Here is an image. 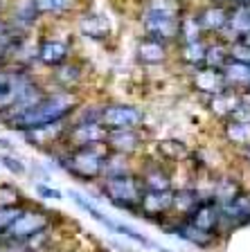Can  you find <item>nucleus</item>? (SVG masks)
Masks as SVG:
<instances>
[{
  "mask_svg": "<svg viewBox=\"0 0 250 252\" xmlns=\"http://www.w3.org/2000/svg\"><path fill=\"white\" fill-rule=\"evenodd\" d=\"M77 110L79 99L74 93H70V90H50V93H43L34 104L2 115L0 124L16 133L38 131V128H47V126L68 122Z\"/></svg>",
  "mask_w": 250,
  "mask_h": 252,
  "instance_id": "obj_1",
  "label": "nucleus"
},
{
  "mask_svg": "<svg viewBox=\"0 0 250 252\" xmlns=\"http://www.w3.org/2000/svg\"><path fill=\"white\" fill-rule=\"evenodd\" d=\"M45 90L25 65L9 63L0 68V117L34 104Z\"/></svg>",
  "mask_w": 250,
  "mask_h": 252,
  "instance_id": "obj_2",
  "label": "nucleus"
},
{
  "mask_svg": "<svg viewBox=\"0 0 250 252\" xmlns=\"http://www.w3.org/2000/svg\"><path fill=\"white\" fill-rule=\"evenodd\" d=\"M108 147L104 142L97 144H86V147L61 149L54 153L57 164L66 173H70L79 183H95L104 176V164L108 158Z\"/></svg>",
  "mask_w": 250,
  "mask_h": 252,
  "instance_id": "obj_3",
  "label": "nucleus"
},
{
  "mask_svg": "<svg viewBox=\"0 0 250 252\" xmlns=\"http://www.w3.org/2000/svg\"><path fill=\"white\" fill-rule=\"evenodd\" d=\"M102 194L108 198L110 205L124 212H140V200L144 194V183L136 173H122V176H104Z\"/></svg>",
  "mask_w": 250,
  "mask_h": 252,
  "instance_id": "obj_4",
  "label": "nucleus"
},
{
  "mask_svg": "<svg viewBox=\"0 0 250 252\" xmlns=\"http://www.w3.org/2000/svg\"><path fill=\"white\" fill-rule=\"evenodd\" d=\"M52 225V214L45 210H38V207H27L23 205L21 214L14 219L9 227H7L2 234H0V241H11V243H21L27 241L30 236L38 234V232L47 230Z\"/></svg>",
  "mask_w": 250,
  "mask_h": 252,
  "instance_id": "obj_5",
  "label": "nucleus"
},
{
  "mask_svg": "<svg viewBox=\"0 0 250 252\" xmlns=\"http://www.w3.org/2000/svg\"><path fill=\"white\" fill-rule=\"evenodd\" d=\"M144 30H146V38H153V41L167 43L172 38L178 36L180 32V21L176 18V9L160 2H153L149 5V9L144 11Z\"/></svg>",
  "mask_w": 250,
  "mask_h": 252,
  "instance_id": "obj_6",
  "label": "nucleus"
},
{
  "mask_svg": "<svg viewBox=\"0 0 250 252\" xmlns=\"http://www.w3.org/2000/svg\"><path fill=\"white\" fill-rule=\"evenodd\" d=\"M144 122V113L129 104H106L102 106V126L106 131L117 128H140Z\"/></svg>",
  "mask_w": 250,
  "mask_h": 252,
  "instance_id": "obj_7",
  "label": "nucleus"
},
{
  "mask_svg": "<svg viewBox=\"0 0 250 252\" xmlns=\"http://www.w3.org/2000/svg\"><path fill=\"white\" fill-rule=\"evenodd\" d=\"M106 128L102 124H79L74 122L72 126L66 128L63 135V147L74 149V147H86V144H97V142L106 140Z\"/></svg>",
  "mask_w": 250,
  "mask_h": 252,
  "instance_id": "obj_8",
  "label": "nucleus"
},
{
  "mask_svg": "<svg viewBox=\"0 0 250 252\" xmlns=\"http://www.w3.org/2000/svg\"><path fill=\"white\" fill-rule=\"evenodd\" d=\"M70 45L61 38H43L36 45V52H34V59L38 63H43L45 68H57L61 63L70 61Z\"/></svg>",
  "mask_w": 250,
  "mask_h": 252,
  "instance_id": "obj_9",
  "label": "nucleus"
},
{
  "mask_svg": "<svg viewBox=\"0 0 250 252\" xmlns=\"http://www.w3.org/2000/svg\"><path fill=\"white\" fill-rule=\"evenodd\" d=\"M104 144L108 147L110 153H120V156H131L142 147V135L138 128H117V131L106 133Z\"/></svg>",
  "mask_w": 250,
  "mask_h": 252,
  "instance_id": "obj_10",
  "label": "nucleus"
},
{
  "mask_svg": "<svg viewBox=\"0 0 250 252\" xmlns=\"http://www.w3.org/2000/svg\"><path fill=\"white\" fill-rule=\"evenodd\" d=\"M174 207L172 189H144L140 200V212L144 216H162Z\"/></svg>",
  "mask_w": 250,
  "mask_h": 252,
  "instance_id": "obj_11",
  "label": "nucleus"
},
{
  "mask_svg": "<svg viewBox=\"0 0 250 252\" xmlns=\"http://www.w3.org/2000/svg\"><path fill=\"white\" fill-rule=\"evenodd\" d=\"M194 86L201 93L210 94H221L223 90H228V81H225L223 70H214V68H203L194 74Z\"/></svg>",
  "mask_w": 250,
  "mask_h": 252,
  "instance_id": "obj_12",
  "label": "nucleus"
},
{
  "mask_svg": "<svg viewBox=\"0 0 250 252\" xmlns=\"http://www.w3.org/2000/svg\"><path fill=\"white\" fill-rule=\"evenodd\" d=\"M52 70H54L52 81L57 84V90H70V93H74V88L79 86V81H81V77H83L81 65L74 61H66Z\"/></svg>",
  "mask_w": 250,
  "mask_h": 252,
  "instance_id": "obj_13",
  "label": "nucleus"
},
{
  "mask_svg": "<svg viewBox=\"0 0 250 252\" xmlns=\"http://www.w3.org/2000/svg\"><path fill=\"white\" fill-rule=\"evenodd\" d=\"M79 30H81L83 36L95 38V41H104L110 34V25L104 16L99 14H86L79 18Z\"/></svg>",
  "mask_w": 250,
  "mask_h": 252,
  "instance_id": "obj_14",
  "label": "nucleus"
},
{
  "mask_svg": "<svg viewBox=\"0 0 250 252\" xmlns=\"http://www.w3.org/2000/svg\"><path fill=\"white\" fill-rule=\"evenodd\" d=\"M228 16L230 14L223 9V7H208V9L201 11L194 21H196V25L201 27V30L219 32V30H225V25H228Z\"/></svg>",
  "mask_w": 250,
  "mask_h": 252,
  "instance_id": "obj_15",
  "label": "nucleus"
},
{
  "mask_svg": "<svg viewBox=\"0 0 250 252\" xmlns=\"http://www.w3.org/2000/svg\"><path fill=\"white\" fill-rule=\"evenodd\" d=\"M169 232H174V234L178 236V239H185V241L194 243V246H210L214 239V234H210V232H203V230H198V227H194L192 223H180V225H174L169 227Z\"/></svg>",
  "mask_w": 250,
  "mask_h": 252,
  "instance_id": "obj_16",
  "label": "nucleus"
},
{
  "mask_svg": "<svg viewBox=\"0 0 250 252\" xmlns=\"http://www.w3.org/2000/svg\"><path fill=\"white\" fill-rule=\"evenodd\" d=\"M138 57H140L142 63L146 65H156V63H162L167 59V47L165 43L153 41V38H144L138 47Z\"/></svg>",
  "mask_w": 250,
  "mask_h": 252,
  "instance_id": "obj_17",
  "label": "nucleus"
},
{
  "mask_svg": "<svg viewBox=\"0 0 250 252\" xmlns=\"http://www.w3.org/2000/svg\"><path fill=\"white\" fill-rule=\"evenodd\" d=\"M38 16H63L74 7V0H30Z\"/></svg>",
  "mask_w": 250,
  "mask_h": 252,
  "instance_id": "obj_18",
  "label": "nucleus"
},
{
  "mask_svg": "<svg viewBox=\"0 0 250 252\" xmlns=\"http://www.w3.org/2000/svg\"><path fill=\"white\" fill-rule=\"evenodd\" d=\"M225 30H230L239 38L246 36V34H250V5L237 7V11H232V14L228 16V25H225Z\"/></svg>",
  "mask_w": 250,
  "mask_h": 252,
  "instance_id": "obj_19",
  "label": "nucleus"
},
{
  "mask_svg": "<svg viewBox=\"0 0 250 252\" xmlns=\"http://www.w3.org/2000/svg\"><path fill=\"white\" fill-rule=\"evenodd\" d=\"M241 101V94L237 93V90H223L221 94H214L212 99V110L216 113V115H232L235 113V108L239 106Z\"/></svg>",
  "mask_w": 250,
  "mask_h": 252,
  "instance_id": "obj_20",
  "label": "nucleus"
},
{
  "mask_svg": "<svg viewBox=\"0 0 250 252\" xmlns=\"http://www.w3.org/2000/svg\"><path fill=\"white\" fill-rule=\"evenodd\" d=\"M201 194L198 191H194V189H182V191H174V207L180 212H185V214H189V212L196 207L198 203H201Z\"/></svg>",
  "mask_w": 250,
  "mask_h": 252,
  "instance_id": "obj_21",
  "label": "nucleus"
},
{
  "mask_svg": "<svg viewBox=\"0 0 250 252\" xmlns=\"http://www.w3.org/2000/svg\"><path fill=\"white\" fill-rule=\"evenodd\" d=\"M142 183L146 189H169V176L162 167H149L142 176Z\"/></svg>",
  "mask_w": 250,
  "mask_h": 252,
  "instance_id": "obj_22",
  "label": "nucleus"
},
{
  "mask_svg": "<svg viewBox=\"0 0 250 252\" xmlns=\"http://www.w3.org/2000/svg\"><path fill=\"white\" fill-rule=\"evenodd\" d=\"M230 61V52L223 45H208L205 52V68H214V70H223V65Z\"/></svg>",
  "mask_w": 250,
  "mask_h": 252,
  "instance_id": "obj_23",
  "label": "nucleus"
},
{
  "mask_svg": "<svg viewBox=\"0 0 250 252\" xmlns=\"http://www.w3.org/2000/svg\"><path fill=\"white\" fill-rule=\"evenodd\" d=\"M225 135H228L230 142L235 144H250V124L248 122H230L225 126Z\"/></svg>",
  "mask_w": 250,
  "mask_h": 252,
  "instance_id": "obj_24",
  "label": "nucleus"
},
{
  "mask_svg": "<svg viewBox=\"0 0 250 252\" xmlns=\"http://www.w3.org/2000/svg\"><path fill=\"white\" fill-rule=\"evenodd\" d=\"M205 52H208V45H205L201 38L198 41H192V43H185L182 45V59L187 63H192V65H196V63H203L205 61Z\"/></svg>",
  "mask_w": 250,
  "mask_h": 252,
  "instance_id": "obj_25",
  "label": "nucleus"
},
{
  "mask_svg": "<svg viewBox=\"0 0 250 252\" xmlns=\"http://www.w3.org/2000/svg\"><path fill=\"white\" fill-rule=\"evenodd\" d=\"M25 196L11 185H0V207H21Z\"/></svg>",
  "mask_w": 250,
  "mask_h": 252,
  "instance_id": "obj_26",
  "label": "nucleus"
},
{
  "mask_svg": "<svg viewBox=\"0 0 250 252\" xmlns=\"http://www.w3.org/2000/svg\"><path fill=\"white\" fill-rule=\"evenodd\" d=\"M230 59L232 61H239V63H248L250 65V43L246 41H237L230 50Z\"/></svg>",
  "mask_w": 250,
  "mask_h": 252,
  "instance_id": "obj_27",
  "label": "nucleus"
},
{
  "mask_svg": "<svg viewBox=\"0 0 250 252\" xmlns=\"http://www.w3.org/2000/svg\"><path fill=\"white\" fill-rule=\"evenodd\" d=\"M0 164L5 169H9L11 173H16V176H21V173H25V167H23V162H18L16 158H11V156H0Z\"/></svg>",
  "mask_w": 250,
  "mask_h": 252,
  "instance_id": "obj_28",
  "label": "nucleus"
},
{
  "mask_svg": "<svg viewBox=\"0 0 250 252\" xmlns=\"http://www.w3.org/2000/svg\"><path fill=\"white\" fill-rule=\"evenodd\" d=\"M160 151H162V156H167V158H180L182 153H185V147L178 144V142H162Z\"/></svg>",
  "mask_w": 250,
  "mask_h": 252,
  "instance_id": "obj_29",
  "label": "nucleus"
},
{
  "mask_svg": "<svg viewBox=\"0 0 250 252\" xmlns=\"http://www.w3.org/2000/svg\"><path fill=\"white\" fill-rule=\"evenodd\" d=\"M36 194H38V198H45V200H59L61 198V191L54 189V187H47L45 183L36 185Z\"/></svg>",
  "mask_w": 250,
  "mask_h": 252,
  "instance_id": "obj_30",
  "label": "nucleus"
},
{
  "mask_svg": "<svg viewBox=\"0 0 250 252\" xmlns=\"http://www.w3.org/2000/svg\"><path fill=\"white\" fill-rule=\"evenodd\" d=\"M239 5H250V0H237Z\"/></svg>",
  "mask_w": 250,
  "mask_h": 252,
  "instance_id": "obj_31",
  "label": "nucleus"
},
{
  "mask_svg": "<svg viewBox=\"0 0 250 252\" xmlns=\"http://www.w3.org/2000/svg\"><path fill=\"white\" fill-rule=\"evenodd\" d=\"M246 156H248V158H250V144H248V149H246Z\"/></svg>",
  "mask_w": 250,
  "mask_h": 252,
  "instance_id": "obj_32",
  "label": "nucleus"
},
{
  "mask_svg": "<svg viewBox=\"0 0 250 252\" xmlns=\"http://www.w3.org/2000/svg\"><path fill=\"white\" fill-rule=\"evenodd\" d=\"M165 252H167V250H165Z\"/></svg>",
  "mask_w": 250,
  "mask_h": 252,
  "instance_id": "obj_33",
  "label": "nucleus"
}]
</instances>
